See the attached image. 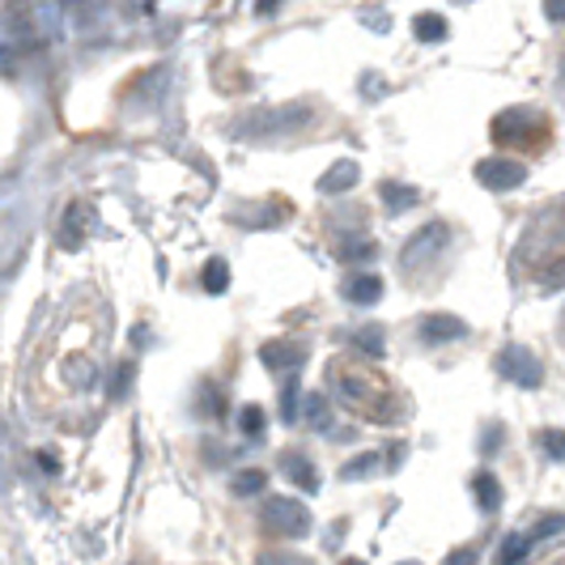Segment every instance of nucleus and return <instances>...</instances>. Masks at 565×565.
<instances>
[{
    "instance_id": "nucleus-1",
    "label": "nucleus",
    "mask_w": 565,
    "mask_h": 565,
    "mask_svg": "<svg viewBox=\"0 0 565 565\" xmlns=\"http://www.w3.org/2000/svg\"><path fill=\"white\" fill-rule=\"evenodd\" d=\"M332 383H337V396L358 413V417H366L374 425H392L399 417L396 408V392H392V383L383 379V374H374L366 366H344L337 362L332 366Z\"/></svg>"
},
{
    "instance_id": "nucleus-2",
    "label": "nucleus",
    "mask_w": 565,
    "mask_h": 565,
    "mask_svg": "<svg viewBox=\"0 0 565 565\" xmlns=\"http://www.w3.org/2000/svg\"><path fill=\"white\" fill-rule=\"evenodd\" d=\"M498 374L514 383V387H523V392H536L540 383H544V366H540V358L532 349H519V344H507L502 353H498Z\"/></svg>"
},
{
    "instance_id": "nucleus-3",
    "label": "nucleus",
    "mask_w": 565,
    "mask_h": 565,
    "mask_svg": "<svg viewBox=\"0 0 565 565\" xmlns=\"http://www.w3.org/2000/svg\"><path fill=\"white\" fill-rule=\"evenodd\" d=\"M447 243H451V230L443 226V222H429V226L417 230V234L408 238V247H404V268L429 264L438 252H447Z\"/></svg>"
},
{
    "instance_id": "nucleus-4",
    "label": "nucleus",
    "mask_w": 565,
    "mask_h": 565,
    "mask_svg": "<svg viewBox=\"0 0 565 565\" xmlns=\"http://www.w3.org/2000/svg\"><path fill=\"white\" fill-rule=\"evenodd\" d=\"M264 523H268L273 532H285V536H307V532H311L307 507H298V502H289V498H273V502L264 507Z\"/></svg>"
},
{
    "instance_id": "nucleus-5",
    "label": "nucleus",
    "mask_w": 565,
    "mask_h": 565,
    "mask_svg": "<svg viewBox=\"0 0 565 565\" xmlns=\"http://www.w3.org/2000/svg\"><path fill=\"white\" fill-rule=\"evenodd\" d=\"M532 132H540V119L532 111H523V107H510L493 119V141L498 145H523L532 141Z\"/></svg>"
},
{
    "instance_id": "nucleus-6",
    "label": "nucleus",
    "mask_w": 565,
    "mask_h": 565,
    "mask_svg": "<svg viewBox=\"0 0 565 565\" xmlns=\"http://www.w3.org/2000/svg\"><path fill=\"white\" fill-rule=\"evenodd\" d=\"M477 179L489 192H510V188H519L527 179V170H523V162H510V158H484L477 167Z\"/></svg>"
},
{
    "instance_id": "nucleus-7",
    "label": "nucleus",
    "mask_w": 565,
    "mask_h": 565,
    "mask_svg": "<svg viewBox=\"0 0 565 565\" xmlns=\"http://www.w3.org/2000/svg\"><path fill=\"white\" fill-rule=\"evenodd\" d=\"M468 337V323L459 315H429L422 319V340L425 344H451V340Z\"/></svg>"
},
{
    "instance_id": "nucleus-8",
    "label": "nucleus",
    "mask_w": 565,
    "mask_h": 565,
    "mask_svg": "<svg viewBox=\"0 0 565 565\" xmlns=\"http://www.w3.org/2000/svg\"><path fill=\"white\" fill-rule=\"evenodd\" d=\"M344 298H349L353 307H374V302L383 298V277H374V273L349 277V281H344Z\"/></svg>"
},
{
    "instance_id": "nucleus-9",
    "label": "nucleus",
    "mask_w": 565,
    "mask_h": 565,
    "mask_svg": "<svg viewBox=\"0 0 565 565\" xmlns=\"http://www.w3.org/2000/svg\"><path fill=\"white\" fill-rule=\"evenodd\" d=\"M472 498H477V507L493 514V510L502 507V484H498V477L493 472H477L472 477Z\"/></svg>"
},
{
    "instance_id": "nucleus-10",
    "label": "nucleus",
    "mask_w": 565,
    "mask_h": 565,
    "mask_svg": "<svg viewBox=\"0 0 565 565\" xmlns=\"http://www.w3.org/2000/svg\"><path fill=\"white\" fill-rule=\"evenodd\" d=\"M285 472H289V481L298 484V489H319V472L311 468V459L307 455H285Z\"/></svg>"
},
{
    "instance_id": "nucleus-11",
    "label": "nucleus",
    "mask_w": 565,
    "mask_h": 565,
    "mask_svg": "<svg viewBox=\"0 0 565 565\" xmlns=\"http://www.w3.org/2000/svg\"><path fill=\"white\" fill-rule=\"evenodd\" d=\"M383 468H387V451H370L366 459H358V463H344L340 477H344V481H362V477H374V472H383Z\"/></svg>"
},
{
    "instance_id": "nucleus-12",
    "label": "nucleus",
    "mask_w": 565,
    "mask_h": 565,
    "mask_svg": "<svg viewBox=\"0 0 565 565\" xmlns=\"http://www.w3.org/2000/svg\"><path fill=\"white\" fill-rule=\"evenodd\" d=\"M422 200L417 188H404V183H383V204L392 209V213H404V209H413Z\"/></svg>"
},
{
    "instance_id": "nucleus-13",
    "label": "nucleus",
    "mask_w": 565,
    "mask_h": 565,
    "mask_svg": "<svg viewBox=\"0 0 565 565\" xmlns=\"http://www.w3.org/2000/svg\"><path fill=\"white\" fill-rule=\"evenodd\" d=\"M353 183H358V167H353V162H337V167H332L328 174H323V183H319V188L337 196V192H344V188H353Z\"/></svg>"
},
{
    "instance_id": "nucleus-14",
    "label": "nucleus",
    "mask_w": 565,
    "mask_h": 565,
    "mask_svg": "<svg viewBox=\"0 0 565 565\" xmlns=\"http://www.w3.org/2000/svg\"><path fill=\"white\" fill-rule=\"evenodd\" d=\"M532 553V536H523V532H514V536L502 540V548H498V565H519L523 557Z\"/></svg>"
},
{
    "instance_id": "nucleus-15",
    "label": "nucleus",
    "mask_w": 565,
    "mask_h": 565,
    "mask_svg": "<svg viewBox=\"0 0 565 565\" xmlns=\"http://www.w3.org/2000/svg\"><path fill=\"white\" fill-rule=\"evenodd\" d=\"M413 30H417V39H425V43H438V39L447 34V18H443V13H422V18L413 22Z\"/></svg>"
},
{
    "instance_id": "nucleus-16",
    "label": "nucleus",
    "mask_w": 565,
    "mask_h": 565,
    "mask_svg": "<svg viewBox=\"0 0 565 565\" xmlns=\"http://www.w3.org/2000/svg\"><path fill=\"white\" fill-rule=\"evenodd\" d=\"M353 349H362L366 358H383V328H362L353 337Z\"/></svg>"
},
{
    "instance_id": "nucleus-17",
    "label": "nucleus",
    "mask_w": 565,
    "mask_h": 565,
    "mask_svg": "<svg viewBox=\"0 0 565 565\" xmlns=\"http://www.w3.org/2000/svg\"><path fill=\"white\" fill-rule=\"evenodd\" d=\"M540 447L548 451V459H562L565 463V429H544L540 434Z\"/></svg>"
},
{
    "instance_id": "nucleus-18",
    "label": "nucleus",
    "mask_w": 565,
    "mask_h": 565,
    "mask_svg": "<svg viewBox=\"0 0 565 565\" xmlns=\"http://www.w3.org/2000/svg\"><path fill=\"white\" fill-rule=\"evenodd\" d=\"M307 413H311V425L315 429H328V399H319V396H311V404H307Z\"/></svg>"
},
{
    "instance_id": "nucleus-19",
    "label": "nucleus",
    "mask_w": 565,
    "mask_h": 565,
    "mask_svg": "<svg viewBox=\"0 0 565 565\" xmlns=\"http://www.w3.org/2000/svg\"><path fill=\"white\" fill-rule=\"evenodd\" d=\"M562 527H565V514H544V519H540V527L532 532V540L553 536V532H562Z\"/></svg>"
},
{
    "instance_id": "nucleus-20",
    "label": "nucleus",
    "mask_w": 565,
    "mask_h": 565,
    "mask_svg": "<svg viewBox=\"0 0 565 565\" xmlns=\"http://www.w3.org/2000/svg\"><path fill=\"white\" fill-rule=\"evenodd\" d=\"M238 493H255V489H264V472H243L238 481H234Z\"/></svg>"
},
{
    "instance_id": "nucleus-21",
    "label": "nucleus",
    "mask_w": 565,
    "mask_h": 565,
    "mask_svg": "<svg viewBox=\"0 0 565 565\" xmlns=\"http://www.w3.org/2000/svg\"><path fill=\"white\" fill-rule=\"evenodd\" d=\"M544 13H548V22L565 26V0H544Z\"/></svg>"
},
{
    "instance_id": "nucleus-22",
    "label": "nucleus",
    "mask_w": 565,
    "mask_h": 565,
    "mask_svg": "<svg viewBox=\"0 0 565 565\" xmlns=\"http://www.w3.org/2000/svg\"><path fill=\"white\" fill-rule=\"evenodd\" d=\"M243 429H247V434H259V429H264V413H259V408H247V413H243Z\"/></svg>"
},
{
    "instance_id": "nucleus-23",
    "label": "nucleus",
    "mask_w": 565,
    "mask_h": 565,
    "mask_svg": "<svg viewBox=\"0 0 565 565\" xmlns=\"http://www.w3.org/2000/svg\"><path fill=\"white\" fill-rule=\"evenodd\" d=\"M264 565H315L307 557H294V553H273V557H264Z\"/></svg>"
},
{
    "instance_id": "nucleus-24",
    "label": "nucleus",
    "mask_w": 565,
    "mask_h": 565,
    "mask_svg": "<svg viewBox=\"0 0 565 565\" xmlns=\"http://www.w3.org/2000/svg\"><path fill=\"white\" fill-rule=\"evenodd\" d=\"M447 565H477V548H455Z\"/></svg>"
},
{
    "instance_id": "nucleus-25",
    "label": "nucleus",
    "mask_w": 565,
    "mask_h": 565,
    "mask_svg": "<svg viewBox=\"0 0 565 565\" xmlns=\"http://www.w3.org/2000/svg\"><path fill=\"white\" fill-rule=\"evenodd\" d=\"M294 399H298V392H294V383L281 392V413H285V422H294Z\"/></svg>"
},
{
    "instance_id": "nucleus-26",
    "label": "nucleus",
    "mask_w": 565,
    "mask_h": 565,
    "mask_svg": "<svg viewBox=\"0 0 565 565\" xmlns=\"http://www.w3.org/2000/svg\"><path fill=\"white\" fill-rule=\"evenodd\" d=\"M344 565H366V562H358V557H349V562H344Z\"/></svg>"
},
{
    "instance_id": "nucleus-27",
    "label": "nucleus",
    "mask_w": 565,
    "mask_h": 565,
    "mask_svg": "<svg viewBox=\"0 0 565 565\" xmlns=\"http://www.w3.org/2000/svg\"><path fill=\"white\" fill-rule=\"evenodd\" d=\"M399 565H422V562H399Z\"/></svg>"
},
{
    "instance_id": "nucleus-28",
    "label": "nucleus",
    "mask_w": 565,
    "mask_h": 565,
    "mask_svg": "<svg viewBox=\"0 0 565 565\" xmlns=\"http://www.w3.org/2000/svg\"><path fill=\"white\" fill-rule=\"evenodd\" d=\"M562 332H565V315H562Z\"/></svg>"
},
{
    "instance_id": "nucleus-29",
    "label": "nucleus",
    "mask_w": 565,
    "mask_h": 565,
    "mask_svg": "<svg viewBox=\"0 0 565 565\" xmlns=\"http://www.w3.org/2000/svg\"><path fill=\"white\" fill-rule=\"evenodd\" d=\"M562 82H565V73H562Z\"/></svg>"
}]
</instances>
